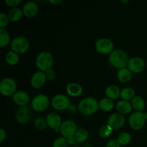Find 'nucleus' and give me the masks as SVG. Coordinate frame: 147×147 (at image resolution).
<instances>
[{"label": "nucleus", "instance_id": "obj_41", "mask_svg": "<svg viewBox=\"0 0 147 147\" xmlns=\"http://www.w3.org/2000/svg\"><path fill=\"white\" fill-rule=\"evenodd\" d=\"M144 116H145V118H146V119H147V112L146 113H144Z\"/></svg>", "mask_w": 147, "mask_h": 147}, {"label": "nucleus", "instance_id": "obj_23", "mask_svg": "<svg viewBox=\"0 0 147 147\" xmlns=\"http://www.w3.org/2000/svg\"><path fill=\"white\" fill-rule=\"evenodd\" d=\"M113 107H114V103L111 99L105 98L99 101V108L103 111H111V110H113Z\"/></svg>", "mask_w": 147, "mask_h": 147}, {"label": "nucleus", "instance_id": "obj_5", "mask_svg": "<svg viewBox=\"0 0 147 147\" xmlns=\"http://www.w3.org/2000/svg\"><path fill=\"white\" fill-rule=\"evenodd\" d=\"M17 89V83L11 78H5L0 82V91L4 96L14 95Z\"/></svg>", "mask_w": 147, "mask_h": 147}, {"label": "nucleus", "instance_id": "obj_20", "mask_svg": "<svg viewBox=\"0 0 147 147\" xmlns=\"http://www.w3.org/2000/svg\"><path fill=\"white\" fill-rule=\"evenodd\" d=\"M117 78L121 83H128L132 78L131 71L126 67L120 69L118 71Z\"/></svg>", "mask_w": 147, "mask_h": 147}, {"label": "nucleus", "instance_id": "obj_28", "mask_svg": "<svg viewBox=\"0 0 147 147\" xmlns=\"http://www.w3.org/2000/svg\"><path fill=\"white\" fill-rule=\"evenodd\" d=\"M75 139L79 143H83L88 139V132L84 129H78L75 135Z\"/></svg>", "mask_w": 147, "mask_h": 147}, {"label": "nucleus", "instance_id": "obj_1", "mask_svg": "<svg viewBox=\"0 0 147 147\" xmlns=\"http://www.w3.org/2000/svg\"><path fill=\"white\" fill-rule=\"evenodd\" d=\"M129 60L126 52L121 49H116L109 54V61L111 65L119 70L126 67L128 65Z\"/></svg>", "mask_w": 147, "mask_h": 147}, {"label": "nucleus", "instance_id": "obj_3", "mask_svg": "<svg viewBox=\"0 0 147 147\" xmlns=\"http://www.w3.org/2000/svg\"><path fill=\"white\" fill-rule=\"evenodd\" d=\"M53 56L52 53L48 51H43L40 53L36 57V66L40 71L47 72L50 70L53 65Z\"/></svg>", "mask_w": 147, "mask_h": 147}, {"label": "nucleus", "instance_id": "obj_31", "mask_svg": "<svg viewBox=\"0 0 147 147\" xmlns=\"http://www.w3.org/2000/svg\"><path fill=\"white\" fill-rule=\"evenodd\" d=\"M67 145L68 144H67V139L63 136H60L55 139L53 144V147H67Z\"/></svg>", "mask_w": 147, "mask_h": 147}, {"label": "nucleus", "instance_id": "obj_17", "mask_svg": "<svg viewBox=\"0 0 147 147\" xmlns=\"http://www.w3.org/2000/svg\"><path fill=\"white\" fill-rule=\"evenodd\" d=\"M23 14L28 18L34 17L38 12V6L34 1H29L23 6Z\"/></svg>", "mask_w": 147, "mask_h": 147}, {"label": "nucleus", "instance_id": "obj_7", "mask_svg": "<svg viewBox=\"0 0 147 147\" xmlns=\"http://www.w3.org/2000/svg\"><path fill=\"white\" fill-rule=\"evenodd\" d=\"M113 42L108 38H100L96 40L95 47L98 53L100 54H110L113 50Z\"/></svg>", "mask_w": 147, "mask_h": 147}, {"label": "nucleus", "instance_id": "obj_19", "mask_svg": "<svg viewBox=\"0 0 147 147\" xmlns=\"http://www.w3.org/2000/svg\"><path fill=\"white\" fill-rule=\"evenodd\" d=\"M67 92L70 96L78 97L80 95H81L82 92H83V88L78 83H69L67 85Z\"/></svg>", "mask_w": 147, "mask_h": 147}, {"label": "nucleus", "instance_id": "obj_30", "mask_svg": "<svg viewBox=\"0 0 147 147\" xmlns=\"http://www.w3.org/2000/svg\"><path fill=\"white\" fill-rule=\"evenodd\" d=\"M113 129L109 126V125H104L101 126L99 129V135L102 138H108L111 136Z\"/></svg>", "mask_w": 147, "mask_h": 147}, {"label": "nucleus", "instance_id": "obj_2", "mask_svg": "<svg viewBox=\"0 0 147 147\" xmlns=\"http://www.w3.org/2000/svg\"><path fill=\"white\" fill-rule=\"evenodd\" d=\"M99 109V102L92 97L82 99L78 104V110L83 115L90 116L96 113Z\"/></svg>", "mask_w": 147, "mask_h": 147}, {"label": "nucleus", "instance_id": "obj_27", "mask_svg": "<svg viewBox=\"0 0 147 147\" xmlns=\"http://www.w3.org/2000/svg\"><path fill=\"white\" fill-rule=\"evenodd\" d=\"M10 42V36L4 28L0 29V46L1 47L8 45Z\"/></svg>", "mask_w": 147, "mask_h": 147}, {"label": "nucleus", "instance_id": "obj_25", "mask_svg": "<svg viewBox=\"0 0 147 147\" xmlns=\"http://www.w3.org/2000/svg\"><path fill=\"white\" fill-rule=\"evenodd\" d=\"M5 60L7 64L9 65H15L19 63L20 57L18 54L14 51H9L7 53L5 57Z\"/></svg>", "mask_w": 147, "mask_h": 147}, {"label": "nucleus", "instance_id": "obj_38", "mask_svg": "<svg viewBox=\"0 0 147 147\" xmlns=\"http://www.w3.org/2000/svg\"><path fill=\"white\" fill-rule=\"evenodd\" d=\"M66 139H67V144H68L69 145H73L75 144V140H76V139H75L74 136H70V137L67 138Z\"/></svg>", "mask_w": 147, "mask_h": 147}, {"label": "nucleus", "instance_id": "obj_32", "mask_svg": "<svg viewBox=\"0 0 147 147\" xmlns=\"http://www.w3.org/2000/svg\"><path fill=\"white\" fill-rule=\"evenodd\" d=\"M34 125L35 128H37V129H40V130H43L47 126L46 120L42 119V118L36 119L34 121Z\"/></svg>", "mask_w": 147, "mask_h": 147}, {"label": "nucleus", "instance_id": "obj_24", "mask_svg": "<svg viewBox=\"0 0 147 147\" xmlns=\"http://www.w3.org/2000/svg\"><path fill=\"white\" fill-rule=\"evenodd\" d=\"M23 11L20 8H13L9 11L8 17L11 22H17L22 17Z\"/></svg>", "mask_w": 147, "mask_h": 147}, {"label": "nucleus", "instance_id": "obj_9", "mask_svg": "<svg viewBox=\"0 0 147 147\" xmlns=\"http://www.w3.org/2000/svg\"><path fill=\"white\" fill-rule=\"evenodd\" d=\"M78 131V126L76 122L73 120H66L62 123L60 127V131L63 137L68 138L74 136Z\"/></svg>", "mask_w": 147, "mask_h": 147}, {"label": "nucleus", "instance_id": "obj_18", "mask_svg": "<svg viewBox=\"0 0 147 147\" xmlns=\"http://www.w3.org/2000/svg\"><path fill=\"white\" fill-rule=\"evenodd\" d=\"M132 108L133 107H132L131 103H129L128 100H119L116 104V109L118 111V113L122 115L128 114L130 113L132 110Z\"/></svg>", "mask_w": 147, "mask_h": 147}, {"label": "nucleus", "instance_id": "obj_34", "mask_svg": "<svg viewBox=\"0 0 147 147\" xmlns=\"http://www.w3.org/2000/svg\"><path fill=\"white\" fill-rule=\"evenodd\" d=\"M106 147H121V145L119 143L117 139H113L108 142Z\"/></svg>", "mask_w": 147, "mask_h": 147}, {"label": "nucleus", "instance_id": "obj_40", "mask_svg": "<svg viewBox=\"0 0 147 147\" xmlns=\"http://www.w3.org/2000/svg\"><path fill=\"white\" fill-rule=\"evenodd\" d=\"M121 2H123V3H127V2H129V1H121Z\"/></svg>", "mask_w": 147, "mask_h": 147}, {"label": "nucleus", "instance_id": "obj_4", "mask_svg": "<svg viewBox=\"0 0 147 147\" xmlns=\"http://www.w3.org/2000/svg\"><path fill=\"white\" fill-rule=\"evenodd\" d=\"M10 45L11 50L17 54L26 53L30 48L29 40L24 37H17L14 38Z\"/></svg>", "mask_w": 147, "mask_h": 147}, {"label": "nucleus", "instance_id": "obj_8", "mask_svg": "<svg viewBox=\"0 0 147 147\" xmlns=\"http://www.w3.org/2000/svg\"><path fill=\"white\" fill-rule=\"evenodd\" d=\"M50 100L48 97L44 94L36 96L32 100V107L34 111L38 112L44 111L48 108Z\"/></svg>", "mask_w": 147, "mask_h": 147}, {"label": "nucleus", "instance_id": "obj_33", "mask_svg": "<svg viewBox=\"0 0 147 147\" xmlns=\"http://www.w3.org/2000/svg\"><path fill=\"white\" fill-rule=\"evenodd\" d=\"M9 20V18L8 15L4 13H1L0 14V27L1 28H4L8 24Z\"/></svg>", "mask_w": 147, "mask_h": 147}, {"label": "nucleus", "instance_id": "obj_39", "mask_svg": "<svg viewBox=\"0 0 147 147\" xmlns=\"http://www.w3.org/2000/svg\"><path fill=\"white\" fill-rule=\"evenodd\" d=\"M61 0H59V1H54V0H50L49 2L52 3V4H58V3L61 2Z\"/></svg>", "mask_w": 147, "mask_h": 147}, {"label": "nucleus", "instance_id": "obj_14", "mask_svg": "<svg viewBox=\"0 0 147 147\" xmlns=\"http://www.w3.org/2000/svg\"><path fill=\"white\" fill-rule=\"evenodd\" d=\"M46 122H47V126L52 129H54L55 132L60 129V127L62 125V119L59 114L55 112L49 113L46 118Z\"/></svg>", "mask_w": 147, "mask_h": 147}, {"label": "nucleus", "instance_id": "obj_13", "mask_svg": "<svg viewBox=\"0 0 147 147\" xmlns=\"http://www.w3.org/2000/svg\"><path fill=\"white\" fill-rule=\"evenodd\" d=\"M32 115V111L27 106H21L16 111V119L20 123H26L30 120Z\"/></svg>", "mask_w": 147, "mask_h": 147}, {"label": "nucleus", "instance_id": "obj_6", "mask_svg": "<svg viewBox=\"0 0 147 147\" xmlns=\"http://www.w3.org/2000/svg\"><path fill=\"white\" fill-rule=\"evenodd\" d=\"M70 101L67 96L63 94H57L52 98V106L57 111H64L70 107Z\"/></svg>", "mask_w": 147, "mask_h": 147}, {"label": "nucleus", "instance_id": "obj_16", "mask_svg": "<svg viewBox=\"0 0 147 147\" xmlns=\"http://www.w3.org/2000/svg\"><path fill=\"white\" fill-rule=\"evenodd\" d=\"M13 100L17 105L20 106H27L30 101V96L25 91L19 90L13 95Z\"/></svg>", "mask_w": 147, "mask_h": 147}, {"label": "nucleus", "instance_id": "obj_35", "mask_svg": "<svg viewBox=\"0 0 147 147\" xmlns=\"http://www.w3.org/2000/svg\"><path fill=\"white\" fill-rule=\"evenodd\" d=\"M5 3L9 7H14L21 3V0H5Z\"/></svg>", "mask_w": 147, "mask_h": 147}, {"label": "nucleus", "instance_id": "obj_36", "mask_svg": "<svg viewBox=\"0 0 147 147\" xmlns=\"http://www.w3.org/2000/svg\"><path fill=\"white\" fill-rule=\"evenodd\" d=\"M46 76H47V78H48L50 80H53L55 78V73L52 69H50L46 72Z\"/></svg>", "mask_w": 147, "mask_h": 147}, {"label": "nucleus", "instance_id": "obj_22", "mask_svg": "<svg viewBox=\"0 0 147 147\" xmlns=\"http://www.w3.org/2000/svg\"><path fill=\"white\" fill-rule=\"evenodd\" d=\"M131 103L134 109L137 111L142 112V111H143L145 108V101L143 98H142L141 96H134L132 98Z\"/></svg>", "mask_w": 147, "mask_h": 147}, {"label": "nucleus", "instance_id": "obj_21", "mask_svg": "<svg viewBox=\"0 0 147 147\" xmlns=\"http://www.w3.org/2000/svg\"><path fill=\"white\" fill-rule=\"evenodd\" d=\"M121 90L118 86L115 85H110L106 89V95L108 98L111 100L116 99L120 96Z\"/></svg>", "mask_w": 147, "mask_h": 147}, {"label": "nucleus", "instance_id": "obj_29", "mask_svg": "<svg viewBox=\"0 0 147 147\" xmlns=\"http://www.w3.org/2000/svg\"><path fill=\"white\" fill-rule=\"evenodd\" d=\"M117 140L121 146H126V145L129 144L131 141V136L130 134L127 133V132H123L119 135Z\"/></svg>", "mask_w": 147, "mask_h": 147}, {"label": "nucleus", "instance_id": "obj_10", "mask_svg": "<svg viewBox=\"0 0 147 147\" xmlns=\"http://www.w3.org/2000/svg\"><path fill=\"white\" fill-rule=\"evenodd\" d=\"M145 118L144 113L140 111H136L131 115L129 120V123L130 127L134 130H139L145 124Z\"/></svg>", "mask_w": 147, "mask_h": 147}, {"label": "nucleus", "instance_id": "obj_15", "mask_svg": "<svg viewBox=\"0 0 147 147\" xmlns=\"http://www.w3.org/2000/svg\"><path fill=\"white\" fill-rule=\"evenodd\" d=\"M47 79L46 74L42 71L36 72L31 78V86L34 88H40L45 85Z\"/></svg>", "mask_w": 147, "mask_h": 147}, {"label": "nucleus", "instance_id": "obj_12", "mask_svg": "<svg viewBox=\"0 0 147 147\" xmlns=\"http://www.w3.org/2000/svg\"><path fill=\"white\" fill-rule=\"evenodd\" d=\"M128 68L131 73H141L145 68V63L143 59L139 57H134L131 58L128 63Z\"/></svg>", "mask_w": 147, "mask_h": 147}, {"label": "nucleus", "instance_id": "obj_26", "mask_svg": "<svg viewBox=\"0 0 147 147\" xmlns=\"http://www.w3.org/2000/svg\"><path fill=\"white\" fill-rule=\"evenodd\" d=\"M120 96L122 100L129 101V100H132L135 96V90L131 88H125L121 90Z\"/></svg>", "mask_w": 147, "mask_h": 147}, {"label": "nucleus", "instance_id": "obj_11", "mask_svg": "<svg viewBox=\"0 0 147 147\" xmlns=\"http://www.w3.org/2000/svg\"><path fill=\"white\" fill-rule=\"evenodd\" d=\"M125 118L123 115L119 113H114L109 116L108 119V125L113 130L121 129L124 125Z\"/></svg>", "mask_w": 147, "mask_h": 147}, {"label": "nucleus", "instance_id": "obj_37", "mask_svg": "<svg viewBox=\"0 0 147 147\" xmlns=\"http://www.w3.org/2000/svg\"><path fill=\"white\" fill-rule=\"evenodd\" d=\"M6 136H7V134H6L5 131L3 129H0V142H4V139H6Z\"/></svg>", "mask_w": 147, "mask_h": 147}]
</instances>
